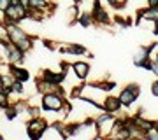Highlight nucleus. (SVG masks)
<instances>
[{
    "instance_id": "1",
    "label": "nucleus",
    "mask_w": 158,
    "mask_h": 140,
    "mask_svg": "<svg viewBox=\"0 0 158 140\" xmlns=\"http://www.w3.org/2000/svg\"><path fill=\"white\" fill-rule=\"evenodd\" d=\"M4 26H6V32H7V39L11 40L12 44H16L21 51H27L32 49V39L28 35L23 32V28L18 26V23H12V21H2Z\"/></svg>"
},
{
    "instance_id": "2",
    "label": "nucleus",
    "mask_w": 158,
    "mask_h": 140,
    "mask_svg": "<svg viewBox=\"0 0 158 140\" xmlns=\"http://www.w3.org/2000/svg\"><path fill=\"white\" fill-rule=\"evenodd\" d=\"M65 98H63L62 93L58 91H46L42 93V98H40V107L48 112H60L63 109V103H65Z\"/></svg>"
},
{
    "instance_id": "3",
    "label": "nucleus",
    "mask_w": 158,
    "mask_h": 140,
    "mask_svg": "<svg viewBox=\"0 0 158 140\" xmlns=\"http://www.w3.org/2000/svg\"><path fill=\"white\" fill-rule=\"evenodd\" d=\"M49 128V124L46 123L44 119L40 118H32L27 124V135H28L32 140H39L42 138V135L46 133V130Z\"/></svg>"
},
{
    "instance_id": "4",
    "label": "nucleus",
    "mask_w": 158,
    "mask_h": 140,
    "mask_svg": "<svg viewBox=\"0 0 158 140\" xmlns=\"http://www.w3.org/2000/svg\"><path fill=\"white\" fill-rule=\"evenodd\" d=\"M119 100H121V103H123V107H130L134 105L137 102V98L141 96V86L137 82H132L128 84L127 88H123L121 90V93H119Z\"/></svg>"
},
{
    "instance_id": "5",
    "label": "nucleus",
    "mask_w": 158,
    "mask_h": 140,
    "mask_svg": "<svg viewBox=\"0 0 158 140\" xmlns=\"http://www.w3.org/2000/svg\"><path fill=\"white\" fill-rule=\"evenodd\" d=\"M156 47H158V42L139 47V51H137L135 56H134V65H135L137 68H142V63L146 62V60H149V58H151V53L156 49Z\"/></svg>"
},
{
    "instance_id": "6",
    "label": "nucleus",
    "mask_w": 158,
    "mask_h": 140,
    "mask_svg": "<svg viewBox=\"0 0 158 140\" xmlns=\"http://www.w3.org/2000/svg\"><path fill=\"white\" fill-rule=\"evenodd\" d=\"M91 18H93V21H95L97 25H109V23H111V18H109L107 11L102 9L100 0H95L93 9H91Z\"/></svg>"
},
{
    "instance_id": "7",
    "label": "nucleus",
    "mask_w": 158,
    "mask_h": 140,
    "mask_svg": "<svg viewBox=\"0 0 158 140\" xmlns=\"http://www.w3.org/2000/svg\"><path fill=\"white\" fill-rule=\"evenodd\" d=\"M65 75H67V72L65 70H62V72H53V70H42V74H40V77L44 79L46 82L53 84V86H60V84L63 82V79H65Z\"/></svg>"
},
{
    "instance_id": "8",
    "label": "nucleus",
    "mask_w": 158,
    "mask_h": 140,
    "mask_svg": "<svg viewBox=\"0 0 158 140\" xmlns=\"http://www.w3.org/2000/svg\"><path fill=\"white\" fill-rule=\"evenodd\" d=\"M142 19H148V21H158V7H146V9H141L137 12V21L135 25H141Z\"/></svg>"
},
{
    "instance_id": "9",
    "label": "nucleus",
    "mask_w": 158,
    "mask_h": 140,
    "mask_svg": "<svg viewBox=\"0 0 158 140\" xmlns=\"http://www.w3.org/2000/svg\"><path fill=\"white\" fill-rule=\"evenodd\" d=\"M102 107H104V110L106 112H113V114H116V112L123 107V103H121V100H119V96H107V98L104 100V103H102Z\"/></svg>"
},
{
    "instance_id": "10",
    "label": "nucleus",
    "mask_w": 158,
    "mask_h": 140,
    "mask_svg": "<svg viewBox=\"0 0 158 140\" xmlns=\"http://www.w3.org/2000/svg\"><path fill=\"white\" fill-rule=\"evenodd\" d=\"M72 70H74V74L77 75V79L85 81V79L88 77V74H90V65H88L86 62H74L72 63Z\"/></svg>"
},
{
    "instance_id": "11",
    "label": "nucleus",
    "mask_w": 158,
    "mask_h": 140,
    "mask_svg": "<svg viewBox=\"0 0 158 140\" xmlns=\"http://www.w3.org/2000/svg\"><path fill=\"white\" fill-rule=\"evenodd\" d=\"M9 72L14 75V79H19V81H23V82H27L30 79V72L27 70V68H21L18 67L16 63H9Z\"/></svg>"
},
{
    "instance_id": "12",
    "label": "nucleus",
    "mask_w": 158,
    "mask_h": 140,
    "mask_svg": "<svg viewBox=\"0 0 158 140\" xmlns=\"http://www.w3.org/2000/svg\"><path fill=\"white\" fill-rule=\"evenodd\" d=\"M60 53H67V54H77V56H83L88 53L85 46H79V44H70L69 47H60Z\"/></svg>"
},
{
    "instance_id": "13",
    "label": "nucleus",
    "mask_w": 158,
    "mask_h": 140,
    "mask_svg": "<svg viewBox=\"0 0 158 140\" xmlns=\"http://www.w3.org/2000/svg\"><path fill=\"white\" fill-rule=\"evenodd\" d=\"M88 86L97 88V90H102V91H113L116 88V82L114 81H107V82H90Z\"/></svg>"
},
{
    "instance_id": "14",
    "label": "nucleus",
    "mask_w": 158,
    "mask_h": 140,
    "mask_svg": "<svg viewBox=\"0 0 158 140\" xmlns=\"http://www.w3.org/2000/svg\"><path fill=\"white\" fill-rule=\"evenodd\" d=\"M79 25H81V26L83 28H88L91 25V23H93V18H91V12H81V14H79Z\"/></svg>"
},
{
    "instance_id": "15",
    "label": "nucleus",
    "mask_w": 158,
    "mask_h": 140,
    "mask_svg": "<svg viewBox=\"0 0 158 140\" xmlns=\"http://www.w3.org/2000/svg\"><path fill=\"white\" fill-rule=\"evenodd\" d=\"M4 112H6V118L9 119V121H12V119H16L18 118V109H16V105H9V107H6L4 109Z\"/></svg>"
},
{
    "instance_id": "16",
    "label": "nucleus",
    "mask_w": 158,
    "mask_h": 140,
    "mask_svg": "<svg viewBox=\"0 0 158 140\" xmlns=\"http://www.w3.org/2000/svg\"><path fill=\"white\" fill-rule=\"evenodd\" d=\"M11 103H9V95H7L4 90H0V109H6V107H9Z\"/></svg>"
},
{
    "instance_id": "17",
    "label": "nucleus",
    "mask_w": 158,
    "mask_h": 140,
    "mask_svg": "<svg viewBox=\"0 0 158 140\" xmlns=\"http://www.w3.org/2000/svg\"><path fill=\"white\" fill-rule=\"evenodd\" d=\"M23 90H25V88H23V81H19V79H14V82H12V91L21 95Z\"/></svg>"
},
{
    "instance_id": "18",
    "label": "nucleus",
    "mask_w": 158,
    "mask_h": 140,
    "mask_svg": "<svg viewBox=\"0 0 158 140\" xmlns=\"http://www.w3.org/2000/svg\"><path fill=\"white\" fill-rule=\"evenodd\" d=\"M27 112H28L30 118H39V116H40V114H39L40 109H39V107H28V109H27Z\"/></svg>"
},
{
    "instance_id": "19",
    "label": "nucleus",
    "mask_w": 158,
    "mask_h": 140,
    "mask_svg": "<svg viewBox=\"0 0 158 140\" xmlns=\"http://www.w3.org/2000/svg\"><path fill=\"white\" fill-rule=\"evenodd\" d=\"M11 4H12V0H0V11L4 12L7 7L11 6Z\"/></svg>"
},
{
    "instance_id": "20",
    "label": "nucleus",
    "mask_w": 158,
    "mask_h": 140,
    "mask_svg": "<svg viewBox=\"0 0 158 140\" xmlns=\"http://www.w3.org/2000/svg\"><path fill=\"white\" fill-rule=\"evenodd\" d=\"M151 93H153V96H158V81H155L151 84Z\"/></svg>"
},
{
    "instance_id": "21",
    "label": "nucleus",
    "mask_w": 158,
    "mask_h": 140,
    "mask_svg": "<svg viewBox=\"0 0 158 140\" xmlns=\"http://www.w3.org/2000/svg\"><path fill=\"white\" fill-rule=\"evenodd\" d=\"M151 72L155 74V75H156L158 77V62L156 60H153V67H151Z\"/></svg>"
},
{
    "instance_id": "22",
    "label": "nucleus",
    "mask_w": 158,
    "mask_h": 140,
    "mask_svg": "<svg viewBox=\"0 0 158 140\" xmlns=\"http://www.w3.org/2000/svg\"><path fill=\"white\" fill-rule=\"evenodd\" d=\"M42 44H44V47H48V49H51V51H55V46L51 44V40H42Z\"/></svg>"
},
{
    "instance_id": "23",
    "label": "nucleus",
    "mask_w": 158,
    "mask_h": 140,
    "mask_svg": "<svg viewBox=\"0 0 158 140\" xmlns=\"http://www.w3.org/2000/svg\"><path fill=\"white\" fill-rule=\"evenodd\" d=\"M148 7H158V0H148Z\"/></svg>"
},
{
    "instance_id": "24",
    "label": "nucleus",
    "mask_w": 158,
    "mask_h": 140,
    "mask_svg": "<svg viewBox=\"0 0 158 140\" xmlns=\"http://www.w3.org/2000/svg\"><path fill=\"white\" fill-rule=\"evenodd\" d=\"M0 90H4V81H2V75H0Z\"/></svg>"
},
{
    "instance_id": "25",
    "label": "nucleus",
    "mask_w": 158,
    "mask_h": 140,
    "mask_svg": "<svg viewBox=\"0 0 158 140\" xmlns=\"http://www.w3.org/2000/svg\"><path fill=\"white\" fill-rule=\"evenodd\" d=\"M74 4H81V2H83V0H72Z\"/></svg>"
},
{
    "instance_id": "26",
    "label": "nucleus",
    "mask_w": 158,
    "mask_h": 140,
    "mask_svg": "<svg viewBox=\"0 0 158 140\" xmlns=\"http://www.w3.org/2000/svg\"><path fill=\"white\" fill-rule=\"evenodd\" d=\"M0 14H2V11H0Z\"/></svg>"
}]
</instances>
